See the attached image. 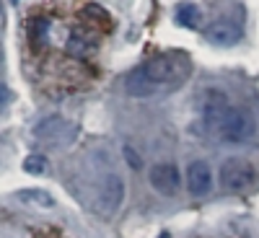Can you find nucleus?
I'll list each match as a JSON object with an SVG mask.
<instances>
[{
	"label": "nucleus",
	"instance_id": "1",
	"mask_svg": "<svg viewBox=\"0 0 259 238\" xmlns=\"http://www.w3.org/2000/svg\"><path fill=\"white\" fill-rule=\"evenodd\" d=\"M192 62L184 52H163L143 62L124 80V91L135 99H150L179 88L189 78Z\"/></svg>",
	"mask_w": 259,
	"mask_h": 238
},
{
	"label": "nucleus",
	"instance_id": "2",
	"mask_svg": "<svg viewBox=\"0 0 259 238\" xmlns=\"http://www.w3.org/2000/svg\"><path fill=\"white\" fill-rule=\"evenodd\" d=\"M212 129L218 132V137L223 142H231V145H241V142H249L254 137V117L244 109H233V106H228V109L215 119Z\"/></svg>",
	"mask_w": 259,
	"mask_h": 238
},
{
	"label": "nucleus",
	"instance_id": "3",
	"mask_svg": "<svg viewBox=\"0 0 259 238\" xmlns=\"http://www.w3.org/2000/svg\"><path fill=\"white\" fill-rule=\"evenodd\" d=\"M124 202V181L114 171H104L94 184V210L101 218H114Z\"/></svg>",
	"mask_w": 259,
	"mask_h": 238
},
{
	"label": "nucleus",
	"instance_id": "4",
	"mask_svg": "<svg viewBox=\"0 0 259 238\" xmlns=\"http://www.w3.org/2000/svg\"><path fill=\"white\" fill-rule=\"evenodd\" d=\"M256 181V171L246 158H226L221 166V184L228 192H246Z\"/></svg>",
	"mask_w": 259,
	"mask_h": 238
},
{
	"label": "nucleus",
	"instance_id": "5",
	"mask_svg": "<svg viewBox=\"0 0 259 238\" xmlns=\"http://www.w3.org/2000/svg\"><path fill=\"white\" fill-rule=\"evenodd\" d=\"M75 132H78V127L62 117H50L41 124H36V129H34L36 140L47 142V145H65L75 137Z\"/></svg>",
	"mask_w": 259,
	"mask_h": 238
},
{
	"label": "nucleus",
	"instance_id": "6",
	"mask_svg": "<svg viewBox=\"0 0 259 238\" xmlns=\"http://www.w3.org/2000/svg\"><path fill=\"white\" fill-rule=\"evenodd\" d=\"M150 186H153L158 194L163 197H174L182 186V176H179V168L174 163H156L150 168Z\"/></svg>",
	"mask_w": 259,
	"mask_h": 238
},
{
	"label": "nucleus",
	"instance_id": "7",
	"mask_svg": "<svg viewBox=\"0 0 259 238\" xmlns=\"http://www.w3.org/2000/svg\"><path fill=\"white\" fill-rule=\"evenodd\" d=\"M187 189L192 197H205L212 189V171L205 161H192L187 168Z\"/></svg>",
	"mask_w": 259,
	"mask_h": 238
},
{
	"label": "nucleus",
	"instance_id": "8",
	"mask_svg": "<svg viewBox=\"0 0 259 238\" xmlns=\"http://www.w3.org/2000/svg\"><path fill=\"white\" fill-rule=\"evenodd\" d=\"M205 36L210 44H218V47H231L241 39V26L231 24V21H215L205 29Z\"/></svg>",
	"mask_w": 259,
	"mask_h": 238
},
{
	"label": "nucleus",
	"instance_id": "9",
	"mask_svg": "<svg viewBox=\"0 0 259 238\" xmlns=\"http://www.w3.org/2000/svg\"><path fill=\"white\" fill-rule=\"evenodd\" d=\"M226 109H228L226 93L218 91V88H207L205 96H202V114H205V119H207L210 124H215V119H218Z\"/></svg>",
	"mask_w": 259,
	"mask_h": 238
},
{
	"label": "nucleus",
	"instance_id": "10",
	"mask_svg": "<svg viewBox=\"0 0 259 238\" xmlns=\"http://www.w3.org/2000/svg\"><path fill=\"white\" fill-rule=\"evenodd\" d=\"M18 200L26 202V205H34V207H41V210L55 207V197L50 192H45V189H21Z\"/></svg>",
	"mask_w": 259,
	"mask_h": 238
},
{
	"label": "nucleus",
	"instance_id": "11",
	"mask_svg": "<svg viewBox=\"0 0 259 238\" xmlns=\"http://www.w3.org/2000/svg\"><path fill=\"white\" fill-rule=\"evenodd\" d=\"M177 24H182V26H187V29L202 26V11H200L197 6H192V3L179 6V11H177Z\"/></svg>",
	"mask_w": 259,
	"mask_h": 238
},
{
	"label": "nucleus",
	"instance_id": "12",
	"mask_svg": "<svg viewBox=\"0 0 259 238\" xmlns=\"http://www.w3.org/2000/svg\"><path fill=\"white\" fill-rule=\"evenodd\" d=\"M24 171H26V174H45V171H47V161L41 156H29L24 161Z\"/></svg>",
	"mask_w": 259,
	"mask_h": 238
},
{
	"label": "nucleus",
	"instance_id": "13",
	"mask_svg": "<svg viewBox=\"0 0 259 238\" xmlns=\"http://www.w3.org/2000/svg\"><path fill=\"white\" fill-rule=\"evenodd\" d=\"M124 156H127V163H130V166H133L135 171H138V168L143 166V161H140V156L135 153V150H133V148H124Z\"/></svg>",
	"mask_w": 259,
	"mask_h": 238
},
{
	"label": "nucleus",
	"instance_id": "14",
	"mask_svg": "<svg viewBox=\"0 0 259 238\" xmlns=\"http://www.w3.org/2000/svg\"><path fill=\"white\" fill-rule=\"evenodd\" d=\"M11 101V91L6 88V85H0V106H6Z\"/></svg>",
	"mask_w": 259,
	"mask_h": 238
},
{
	"label": "nucleus",
	"instance_id": "15",
	"mask_svg": "<svg viewBox=\"0 0 259 238\" xmlns=\"http://www.w3.org/2000/svg\"><path fill=\"white\" fill-rule=\"evenodd\" d=\"M158 238H168V233H161V235H158Z\"/></svg>",
	"mask_w": 259,
	"mask_h": 238
}]
</instances>
